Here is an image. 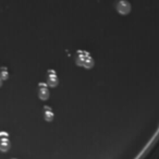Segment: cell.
<instances>
[{
	"mask_svg": "<svg viewBox=\"0 0 159 159\" xmlns=\"http://www.w3.org/2000/svg\"><path fill=\"white\" fill-rule=\"evenodd\" d=\"M74 61L79 66H82L85 69H92L95 66V61H94L92 55L85 50H77L75 53Z\"/></svg>",
	"mask_w": 159,
	"mask_h": 159,
	"instance_id": "cell-1",
	"label": "cell"
},
{
	"mask_svg": "<svg viewBox=\"0 0 159 159\" xmlns=\"http://www.w3.org/2000/svg\"><path fill=\"white\" fill-rule=\"evenodd\" d=\"M11 147L9 134L7 132H0V150L2 152H7Z\"/></svg>",
	"mask_w": 159,
	"mask_h": 159,
	"instance_id": "cell-2",
	"label": "cell"
},
{
	"mask_svg": "<svg viewBox=\"0 0 159 159\" xmlns=\"http://www.w3.org/2000/svg\"><path fill=\"white\" fill-rule=\"evenodd\" d=\"M46 81L47 85H49L50 87H56L58 84H59V79H58V75H57V72L52 69L47 71L46 73Z\"/></svg>",
	"mask_w": 159,
	"mask_h": 159,
	"instance_id": "cell-3",
	"label": "cell"
},
{
	"mask_svg": "<svg viewBox=\"0 0 159 159\" xmlns=\"http://www.w3.org/2000/svg\"><path fill=\"white\" fill-rule=\"evenodd\" d=\"M117 11L119 12L120 14H123V16L129 14L131 11L130 2L126 1V0H121V1H119V2L117 3Z\"/></svg>",
	"mask_w": 159,
	"mask_h": 159,
	"instance_id": "cell-4",
	"label": "cell"
},
{
	"mask_svg": "<svg viewBox=\"0 0 159 159\" xmlns=\"http://www.w3.org/2000/svg\"><path fill=\"white\" fill-rule=\"evenodd\" d=\"M38 97L42 100H47L49 98V89L46 83H39L38 84Z\"/></svg>",
	"mask_w": 159,
	"mask_h": 159,
	"instance_id": "cell-5",
	"label": "cell"
},
{
	"mask_svg": "<svg viewBox=\"0 0 159 159\" xmlns=\"http://www.w3.org/2000/svg\"><path fill=\"white\" fill-rule=\"evenodd\" d=\"M44 118L46 121H52L53 120V111L49 106H44Z\"/></svg>",
	"mask_w": 159,
	"mask_h": 159,
	"instance_id": "cell-6",
	"label": "cell"
},
{
	"mask_svg": "<svg viewBox=\"0 0 159 159\" xmlns=\"http://www.w3.org/2000/svg\"><path fill=\"white\" fill-rule=\"evenodd\" d=\"M0 76H1L2 81H6L9 77V71H8V69L6 66H1L0 68Z\"/></svg>",
	"mask_w": 159,
	"mask_h": 159,
	"instance_id": "cell-7",
	"label": "cell"
},
{
	"mask_svg": "<svg viewBox=\"0 0 159 159\" xmlns=\"http://www.w3.org/2000/svg\"><path fill=\"white\" fill-rule=\"evenodd\" d=\"M2 82H3V81H2V79H1V76H0V86H1V85H2Z\"/></svg>",
	"mask_w": 159,
	"mask_h": 159,
	"instance_id": "cell-8",
	"label": "cell"
}]
</instances>
